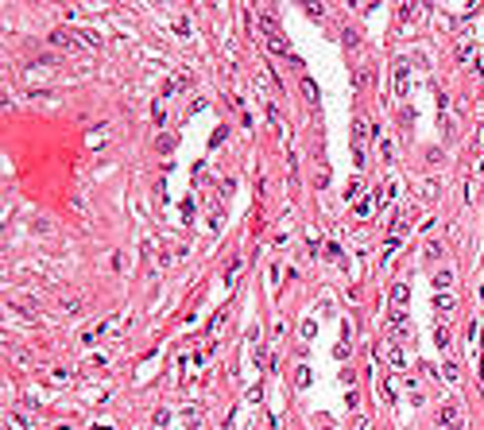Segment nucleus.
I'll return each instance as SVG.
<instances>
[{
	"mask_svg": "<svg viewBox=\"0 0 484 430\" xmlns=\"http://www.w3.org/2000/svg\"><path fill=\"white\" fill-rule=\"evenodd\" d=\"M438 426H441V430H465V426H461V411H457V403H441Z\"/></svg>",
	"mask_w": 484,
	"mask_h": 430,
	"instance_id": "f257e3e1",
	"label": "nucleus"
},
{
	"mask_svg": "<svg viewBox=\"0 0 484 430\" xmlns=\"http://www.w3.org/2000/svg\"><path fill=\"white\" fill-rule=\"evenodd\" d=\"M407 89H411V66L407 59L395 62V97H407Z\"/></svg>",
	"mask_w": 484,
	"mask_h": 430,
	"instance_id": "f03ea898",
	"label": "nucleus"
},
{
	"mask_svg": "<svg viewBox=\"0 0 484 430\" xmlns=\"http://www.w3.org/2000/svg\"><path fill=\"white\" fill-rule=\"evenodd\" d=\"M51 43H55V47H66V51H78V35H74V31L55 28V31H51Z\"/></svg>",
	"mask_w": 484,
	"mask_h": 430,
	"instance_id": "7ed1b4c3",
	"label": "nucleus"
},
{
	"mask_svg": "<svg viewBox=\"0 0 484 430\" xmlns=\"http://www.w3.org/2000/svg\"><path fill=\"white\" fill-rule=\"evenodd\" d=\"M387 326L399 333V329L407 326V310H403V306H391V310H387Z\"/></svg>",
	"mask_w": 484,
	"mask_h": 430,
	"instance_id": "20e7f679",
	"label": "nucleus"
},
{
	"mask_svg": "<svg viewBox=\"0 0 484 430\" xmlns=\"http://www.w3.org/2000/svg\"><path fill=\"white\" fill-rule=\"evenodd\" d=\"M368 132H372V128H368V120H364V117H356V120H352V136H356V148H364Z\"/></svg>",
	"mask_w": 484,
	"mask_h": 430,
	"instance_id": "39448f33",
	"label": "nucleus"
},
{
	"mask_svg": "<svg viewBox=\"0 0 484 430\" xmlns=\"http://www.w3.org/2000/svg\"><path fill=\"white\" fill-rule=\"evenodd\" d=\"M453 306H457V302H453L449 295H438V298H434V310H438V318H449V314H453Z\"/></svg>",
	"mask_w": 484,
	"mask_h": 430,
	"instance_id": "423d86ee",
	"label": "nucleus"
},
{
	"mask_svg": "<svg viewBox=\"0 0 484 430\" xmlns=\"http://www.w3.org/2000/svg\"><path fill=\"white\" fill-rule=\"evenodd\" d=\"M407 298H411V287H407V283H395V287H391V306H403Z\"/></svg>",
	"mask_w": 484,
	"mask_h": 430,
	"instance_id": "0eeeda50",
	"label": "nucleus"
},
{
	"mask_svg": "<svg viewBox=\"0 0 484 430\" xmlns=\"http://www.w3.org/2000/svg\"><path fill=\"white\" fill-rule=\"evenodd\" d=\"M449 283H453V271H449V267H438V271H434V287H449Z\"/></svg>",
	"mask_w": 484,
	"mask_h": 430,
	"instance_id": "6e6552de",
	"label": "nucleus"
},
{
	"mask_svg": "<svg viewBox=\"0 0 484 430\" xmlns=\"http://www.w3.org/2000/svg\"><path fill=\"white\" fill-rule=\"evenodd\" d=\"M62 310H66V314H78V310H82V295H70V298H62Z\"/></svg>",
	"mask_w": 484,
	"mask_h": 430,
	"instance_id": "1a4fd4ad",
	"label": "nucleus"
},
{
	"mask_svg": "<svg viewBox=\"0 0 484 430\" xmlns=\"http://www.w3.org/2000/svg\"><path fill=\"white\" fill-rule=\"evenodd\" d=\"M302 97H306L310 105L318 101V86H314V82H310V78H302Z\"/></svg>",
	"mask_w": 484,
	"mask_h": 430,
	"instance_id": "9d476101",
	"label": "nucleus"
},
{
	"mask_svg": "<svg viewBox=\"0 0 484 430\" xmlns=\"http://www.w3.org/2000/svg\"><path fill=\"white\" fill-rule=\"evenodd\" d=\"M399 244H403V240H399V237H391V240H387V248H383V256H380V264H387V260H391V256H395V252H399Z\"/></svg>",
	"mask_w": 484,
	"mask_h": 430,
	"instance_id": "9b49d317",
	"label": "nucleus"
},
{
	"mask_svg": "<svg viewBox=\"0 0 484 430\" xmlns=\"http://www.w3.org/2000/svg\"><path fill=\"white\" fill-rule=\"evenodd\" d=\"M8 430H28V418L20 415V411H12L8 415Z\"/></svg>",
	"mask_w": 484,
	"mask_h": 430,
	"instance_id": "f8f14e48",
	"label": "nucleus"
},
{
	"mask_svg": "<svg viewBox=\"0 0 484 430\" xmlns=\"http://www.w3.org/2000/svg\"><path fill=\"white\" fill-rule=\"evenodd\" d=\"M383 356H387L391 368H403V353H399V349H383Z\"/></svg>",
	"mask_w": 484,
	"mask_h": 430,
	"instance_id": "ddd939ff",
	"label": "nucleus"
},
{
	"mask_svg": "<svg viewBox=\"0 0 484 430\" xmlns=\"http://www.w3.org/2000/svg\"><path fill=\"white\" fill-rule=\"evenodd\" d=\"M434 341H438V349H449V341H453V337H449V329H445V326H438Z\"/></svg>",
	"mask_w": 484,
	"mask_h": 430,
	"instance_id": "4468645a",
	"label": "nucleus"
},
{
	"mask_svg": "<svg viewBox=\"0 0 484 430\" xmlns=\"http://www.w3.org/2000/svg\"><path fill=\"white\" fill-rule=\"evenodd\" d=\"M12 360L20 364V368H28V364H31V353H28V349H16V353H12Z\"/></svg>",
	"mask_w": 484,
	"mask_h": 430,
	"instance_id": "2eb2a0df",
	"label": "nucleus"
},
{
	"mask_svg": "<svg viewBox=\"0 0 484 430\" xmlns=\"http://www.w3.org/2000/svg\"><path fill=\"white\" fill-rule=\"evenodd\" d=\"M395 12H399V24H407V16H414V12H418V8H414V4H399Z\"/></svg>",
	"mask_w": 484,
	"mask_h": 430,
	"instance_id": "dca6fc26",
	"label": "nucleus"
},
{
	"mask_svg": "<svg viewBox=\"0 0 484 430\" xmlns=\"http://www.w3.org/2000/svg\"><path fill=\"white\" fill-rule=\"evenodd\" d=\"M356 194H360V178H352L349 186H345V202H352V198H356Z\"/></svg>",
	"mask_w": 484,
	"mask_h": 430,
	"instance_id": "f3484780",
	"label": "nucleus"
},
{
	"mask_svg": "<svg viewBox=\"0 0 484 430\" xmlns=\"http://www.w3.org/2000/svg\"><path fill=\"white\" fill-rule=\"evenodd\" d=\"M356 217H360V221H368V217H372V202H360V206H356Z\"/></svg>",
	"mask_w": 484,
	"mask_h": 430,
	"instance_id": "a211bd4d",
	"label": "nucleus"
},
{
	"mask_svg": "<svg viewBox=\"0 0 484 430\" xmlns=\"http://www.w3.org/2000/svg\"><path fill=\"white\" fill-rule=\"evenodd\" d=\"M314 333H318V322H314V318H306V322H302V337H314Z\"/></svg>",
	"mask_w": 484,
	"mask_h": 430,
	"instance_id": "6ab92c4d",
	"label": "nucleus"
},
{
	"mask_svg": "<svg viewBox=\"0 0 484 430\" xmlns=\"http://www.w3.org/2000/svg\"><path fill=\"white\" fill-rule=\"evenodd\" d=\"M306 16H310V20H322L325 8H322V4H306Z\"/></svg>",
	"mask_w": 484,
	"mask_h": 430,
	"instance_id": "aec40b11",
	"label": "nucleus"
},
{
	"mask_svg": "<svg viewBox=\"0 0 484 430\" xmlns=\"http://www.w3.org/2000/svg\"><path fill=\"white\" fill-rule=\"evenodd\" d=\"M51 380H55V384H66V380H70V372H66V368H55V372H51Z\"/></svg>",
	"mask_w": 484,
	"mask_h": 430,
	"instance_id": "412c9836",
	"label": "nucleus"
},
{
	"mask_svg": "<svg viewBox=\"0 0 484 430\" xmlns=\"http://www.w3.org/2000/svg\"><path fill=\"white\" fill-rule=\"evenodd\" d=\"M368 82H372V74H368V66H360L356 70V86H368Z\"/></svg>",
	"mask_w": 484,
	"mask_h": 430,
	"instance_id": "4be33fe9",
	"label": "nucleus"
},
{
	"mask_svg": "<svg viewBox=\"0 0 484 430\" xmlns=\"http://www.w3.org/2000/svg\"><path fill=\"white\" fill-rule=\"evenodd\" d=\"M441 372H445V380H453V384H457V380H461V372H457V364H445V368H441Z\"/></svg>",
	"mask_w": 484,
	"mask_h": 430,
	"instance_id": "5701e85b",
	"label": "nucleus"
},
{
	"mask_svg": "<svg viewBox=\"0 0 484 430\" xmlns=\"http://www.w3.org/2000/svg\"><path fill=\"white\" fill-rule=\"evenodd\" d=\"M294 380H298V387H306V384H310V368H306V364L298 368V376H294Z\"/></svg>",
	"mask_w": 484,
	"mask_h": 430,
	"instance_id": "b1692460",
	"label": "nucleus"
},
{
	"mask_svg": "<svg viewBox=\"0 0 484 430\" xmlns=\"http://www.w3.org/2000/svg\"><path fill=\"white\" fill-rule=\"evenodd\" d=\"M151 113H155V120H159V124L167 120V109H163V101H155V109H151Z\"/></svg>",
	"mask_w": 484,
	"mask_h": 430,
	"instance_id": "393cba45",
	"label": "nucleus"
},
{
	"mask_svg": "<svg viewBox=\"0 0 484 430\" xmlns=\"http://www.w3.org/2000/svg\"><path fill=\"white\" fill-rule=\"evenodd\" d=\"M194 430H198V426H194Z\"/></svg>",
	"mask_w": 484,
	"mask_h": 430,
	"instance_id": "a878e982",
	"label": "nucleus"
}]
</instances>
